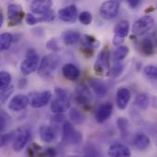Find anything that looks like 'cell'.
Masks as SVG:
<instances>
[{"label": "cell", "instance_id": "cell-1", "mask_svg": "<svg viewBox=\"0 0 157 157\" xmlns=\"http://www.w3.org/2000/svg\"><path fill=\"white\" fill-rule=\"evenodd\" d=\"M60 57L56 53H51L43 57L38 67V72L41 76H49L57 69L60 64Z\"/></svg>", "mask_w": 157, "mask_h": 157}, {"label": "cell", "instance_id": "cell-2", "mask_svg": "<svg viewBox=\"0 0 157 157\" xmlns=\"http://www.w3.org/2000/svg\"><path fill=\"white\" fill-rule=\"evenodd\" d=\"M40 57L34 49H29L27 51L26 58L20 63V71L24 75H29L35 72L39 67Z\"/></svg>", "mask_w": 157, "mask_h": 157}, {"label": "cell", "instance_id": "cell-3", "mask_svg": "<svg viewBox=\"0 0 157 157\" xmlns=\"http://www.w3.org/2000/svg\"><path fill=\"white\" fill-rule=\"evenodd\" d=\"M94 71L97 75L101 76H108L110 75L109 52L106 50L99 52L94 64Z\"/></svg>", "mask_w": 157, "mask_h": 157}, {"label": "cell", "instance_id": "cell-4", "mask_svg": "<svg viewBox=\"0 0 157 157\" xmlns=\"http://www.w3.org/2000/svg\"><path fill=\"white\" fill-rule=\"evenodd\" d=\"M30 138V130L29 127H21L16 132L13 139V150L15 152H20L28 144Z\"/></svg>", "mask_w": 157, "mask_h": 157}, {"label": "cell", "instance_id": "cell-5", "mask_svg": "<svg viewBox=\"0 0 157 157\" xmlns=\"http://www.w3.org/2000/svg\"><path fill=\"white\" fill-rule=\"evenodd\" d=\"M29 104L31 105L32 108L40 109L46 106L52 98V93L49 90L41 91V92H31L29 94Z\"/></svg>", "mask_w": 157, "mask_h": 157}, {"label": "cell", "instance_id": "cell-6", "mask_svg": "<svg viewBox=\"0 0 157 157\" xmlns=\"http://www.w3.org/2000/svg\"><path fill=\"white\" fill-rule=\"evenodd\" d=\"M155 26V19L152 16L146 15L140 17L132 26V33L135 35H143L149 31Z\"/></svg>", "mask_w": 157, "mask_h": 157}, {"label": "cell", "instance_id": "cell-7", "mask_svg": "<svg viewBox=\"0 0 157 157\" xmlns=\"http://www.w3.org/2000/svg\"><path fill=\"white\" fill-rule=\"evenodd\" d=\"M63 137L65 142L72 144H79L83 139L81 133L69 121H65L63 125Z\"/></svg>", "mask_w": 157, "mask_h": 157}, {"label": "cell", "instance_id": "cell-8", "mask_svg": "<svg viewBox=\"0 0 157 157\" xmlns=\"http://www.w3.org/2000/svg\"><path fill=\"white\" fill-rule=\"evenodd\" d=\"M25 13L22 6L18 4H10L7 7V20L8 26L18 25L24 18Z\"/></svg>", "mask_w": 157, "mask_h": 157}, {"label": "cell", "instance_id": "cell-9", "mask_svg": "<svg viewBox=\"0 0 157 157\" xmlns=\"http://www.w3.org/2000/svg\"><path fill=\"white\" fill-rule=\"evenodd\" d=\"M129 30H130V23L127 20H121L120 21L115 29H114V38H113V44L118 46H121L126 36L129 34Z\"/></svg>", "mask_w": 157, "mask_h": 157}, {"label": "cell", "instance_id": "cell-10", "mask_svg": "<svg viewBox=\"0 0 157 157\" xmlns=\"http://www.w3.org/2000/svg\"><path fill=\"white\" fill-rule=\"evenodd\" d=\"M120 11V2L118 1H107L104 2L99 9L100 16L104 19L114 18Z\"/></svg>", "mask_w": 157, "mask_h": 157}, {"label": "cell", "instance_id": "cell-11", "mask_svg": "<svg viewBox=\"0 0 157 157\" xmlns=\"http://www.w3.org/2000/svg\"><path fill=\"white\" fill-rule=\"evenodd\" d=\"M75 101L83 107H87L90 105L91 93L89 88L85 84H80L75 88Z\"/></svg>", "mask_w": 157, "mask_h": 157}, {"label": "cell", "instance_id": "cell-12", "mask_svg": "<svg viewBox=\"0 0 157 157\" xmlns=\"http://www.w3.org/2000/svg\"><path fill=\"white\" fill-rule=\"evenodd\" d=\"M58 16L61 20L67 23H74L77 18V8L75 5H70L58 11Z\"/></svg>", "mask_w": 157, "mask_h": 157}, {"label": "cell", "instance_id": "cell-13", "mask_svg": "<svg viewBox=\"0 0 157 157\" xmlns=\"http://www.w3.org/2000/svg\"><path fill=\"white\" fill-rule=\"evenodd\" d=\"M29 105V98L25 95L18 94L11 98L8 104V109L12 111H20Z\"/></svg>", "mask_w": 157, "mask_h": 157}, {"label": "cell", "instance_id": "cell-14", "mask_svg": "<svg viewBox=\"0 0 157 157\" xmlns=\"http://www.w3.org/2000/svg\"><path fill=\"white\" fill-rule=\"evenodd\" d=\"M108 154L109 157H131L132 155V152L129 147L120 143L111 144Z\"/></svg>", "mask_w": 157, "mask_h": 157}, {"label": "cell", "instance_id": "cell-15", "mask_svg": "<svg viewBox=\"0 0 157 157\" xmlns=\"http://www.w3.org/2000/svg\"><path fill=\"white\" fill-rule=\"evenodd\" d=\"M112 111H113V105L111 103L107 102L102 104L96 112V121L98 123L105 122L112 115Z\"/></svg>", "mask_w": 157, "mask_h": 157}, {"label": "cell", "instance_id": "cell-16", "mask_svg": "<svg viewBox=\"0 0 157 157\" xmlns=\"http://www.w3.org/2000/svg\"><path fill=\"white\" fill-rule=\"evenodd\" d=\"M131 100V92L127 87H120L116 94V102L120 109H125Z\"/></svg>", "mask_w": 157, "mask_h": 157}, {"label": "cell", "instance_id": "cell-17", "mask_svg": "<svg viewBox=\"0 0 157 157\" xmlns=\"http://www.w3.org/2000/svg\"><path fill=\"white\" fill-rule=\"evenodd\" d=\"M52 2L51 0H35L30 4V10L34 14L43 15L51 10Z\"/></svg>", "mask_w": 157, "mask_h": 157}, {"label": "cell", "instance_id": "cell-18", "mask_svg": "<svg viewBox=\"0 0 157 157\" xmlns=\"http://www.w3.org/2000/svg\"><path fill=\"white\" fill-rule=\"evenodd\" d=\"M40 137L42 142L50 144L57 139V132L50 126H41L40 128Z\"/></svg>", "mask_w": 157, "mask_h": 157}, {"label": "cell", "instance_id": "cell-19", "mask_svg": "<svg viewBox=\"0 0 157 157\" xmlns=\"http://www.w3.org/2000/svg\"><path fill=\"white\" fill-rule=\"evenodd\" d=\"M62 72L63 76L70 81H75L80 76V70L73 63H66L63 65Z\"/></svg>", "mask_w": 157, "mask_h": 157}, {"label": "cell", "instance_id": "cell-20", "mask_svg": "<svg viewBox=\"0 0 157 157\" xmlns=\"http://www.w3.org/2000/svg\"><path fill=\"white\" fill-rule=\"evenodd\" d=\"M89 85L98 98H103L107 95L108 87L101 80H98L97 78H91L89 80Z\"/></svg>", "mask_w": 157, "mask_h": 157}, {"label": "cell", "instance_id": "cell-21", "mask_svg": "<svg viewBox=\"0 0 157 157\" xmlns=\"http://www.w3.org/2000/svg\"><path fill=\"white\" fill-rule=\"evenodd\" d=\"M70 106H71V101H66V100H63L60 98H56L55 100L52 102L51 109L55 114H61L68 110L70 109Z\"/></svg>", "mask_w": 157, "mask_h": 157}, {"label": "cell", "instance_id": "cell-22", "mask_svg": "<svg viewBox=\"0 0 157 157\" xmlns=\"http://www.w3.org/2000/svg\"><path fill=\"white\" fill-rule=\"evenodd\" d=\"M150 144H151L150 138L146 134H144V133H137L134 136L133 144L140 151L146 150L150 146Z\"/></svg>", "mask_w": 157, "mask_h": 157}, {"label": "cell", "instance_id": "cell-23", "mask_svg": "<svg viewBox=\"0 0 157 157\" xmlns=\"http://www.w3.org/2000/svg\"><path fill=\"white\" fill-rule=\"evenodd\" d=\"M81 39V34L75 30H65L62 34V40L65 45H73Z\"/></svg>", "mask_w": 157, "mask_h": 157}, {"label": "cell", "instance_id": "cell-24", "mask_svg": "<svg viewBox=\"0 0 157 157\" xmlns=\"http://www.w3.org/2000/svg\"><path fill=\"white\" fill-rule=\"evenodd\" d=\"M129 52L130 50L127 46H123V45L118 46L112 52V55H111L112 60L114 62H121L129 54Z\"/></svg>", "mask_w": 157, "mask_h": 157}, {"label": "cell", "instance_id": "cell-25", "mask_svg": "<svg viewBox=\"0 0 157 157\" xmlns=\"http://www.w3.org/2000/svg\"><path fill=\"white\" fill-rule=\"evenodd\" d=\"M141 51L146 56H151L155 54V43L150 38L144 39L141 42Z\"/></svg>", "mask_w": 157, "mask_h": 157}, {"label": "cell", "instance_id": "cell-26", "mask_svg": "<svg viewBox=\"0 0 157 157\" xmlns=\"http://www.w3.org/2000/svg\"><path fill=\"white\" fill-rule=\"evenodd\" d=\"M81 42L83 48H87V49H92L94 50L95 48H98L99 46V41L93 36L90 35H84L81 38Z\"/></svg>", "mask_w": 157, "mask_h": 157}, {"label": "cell", "instance_id": "cell-27", "mask_svg": "<svg viewBox=\"0 0 157 157\" xmlns=\"http://www.w3.org/2000/svg\"><path fill=\"white\" fill-rule=\"evenodd\" d=\"M13 40V36L11 33L5 32L0 35V52H4L9 49Z\"/></svg>", "mask_w": 157, "mask_h": 157}, {"label": "cell", "instance_id": "cell-28", "mask_svg": "<svg viewBox=\"0 0 157 157\" xmlns=\"http://www.w3.org/2000/svg\"><path fill=\"white\" fill-rule=\"evenodd\" d=\"M135 104L141 109H147L150 105L149 97L144 93H141V94L137 95L136 99H135Z\"/></svg>", "mask_w": 157, "mask_h": 157}, {"label": "cell", "instance_id": "cell-29", "mask_svg": "<svg viewBox=\"0 0 157 157\" xmlns=\"http://www.w3.org/2000/svg\"><path fill=\"white\" fill-rule=\"evenodd\" d=\"M69 118L75 124H82L85 121L83 114L75 108H73L69 111Z\"/></svg>", "mask_w": 157, "mask_h": 157}, {"label": "cell", "instance_id": "cell-30", "mask_svg": "<svg viewBox=\"0 0 157 157\" xmlns=\"http://www.w3.org/2000/svg\"><path fill=\"white\" fill-rule=\"evenodd\" d=\"M11 81H12V76L8 72L0 71V90L9 86Z\"/></svg>", "mask_w": 157, "mask_h": 157}, {"label": "cell", "instance_id": "cell-31", "mask_svg": "<svg viewBox=\"0 0 157 157\" xmlns=\"http://www.w3.org/2000/svg\"><path fill=\"white\" fill-rule=\"evenodd\" d=\"M124 70V64L121 62H115L112 67H110V74L113 77L120 76Z\"/></svg>", "mask_w": 157, "mask_h": 157}, {"label": "cell", "instance_id": "cell-32", "mask_svg": "<svg viewBox=\"0 0 157 157\" xmlns=\"http://www.w3.org/2000/svg\"><path fill=\"white\" fill-rule=\"evenodd\" d=\"M144 75L149 78V79H152V80H155L157 77V68L155 65H153V64H150V65H147L144 70Z\"/></svg>", "mask_w": 157, "mask_h": 157}, {"label": "cell", "instance_id": "cell-33", "mask_svg": "<svg viewBox=\"0 0 157 157\" xmlns=\"http://www.w3.org/2000/svg\"><path fill=\"white\" fill-rule=\"evenodd\" d=\"M16 132H11L9 133H5L0 135V147H4L9 144V142L13 141Z\"/></svg>", "mask_w": 157, "mask_h": 157}, {"label": "cell", "instance_id": "cell-34", "mask_svg": "<svg viewBox=\"0 0 157 157\" xmlns=\"http://www.w3.org/2000/svg\"><path fill=\"white\" fill-rule=\"evenodd\" d=\"M78 19L83 25H89L92 22V15L88 11H84L80 13V15L78 16Z\"/></svg>", "mask_w": 157, "mask_h": 157}, {"label": "cell", "instance_id": "cell-35", "mask_svg": "<svg viewBox=\"0 0 157 157\" xmlns=\"http://www.w3.org/2000/svg\"><path fill=\"white\" fill-rule=\"evenodd\" d=\"M55 94L57 95L58 98H60V99L66 100V101H71V96H70L69 92L67 90H65V89L56 87L55 88Z\"/></svg>", "mask_w": 157, "mask_h": 157}, {"label": "cell", "instance_id": "cell-36", "mask_svg": "<svg viewBox=\"0 0 157 157\" xmlns=\"http://www.w3.org/2000/svg\"><path fill=\"white\" fill-rule=\"evenodd\" d=\"M13 91H14V86L11 85L9 86H7L6 88L0 90V101L5 102L9 98V96L13 93Z\"/></svg>", "mask_w": 157, "mask_h": 157}, {"label": "cell", "instance_id": "cell-37", "mask_svg": "<svg viewBox=\"0 0 157 157\" xmlns=\"http://www.w3.org/2000/svg\"><path fill=\"white\" fill-rule=\"evenodd\" d=\"M46 47L49 50L52 51V52H57V51H59L61 49L59 40L56 38H52L50 40H48V42L46 44Z\"/></svg>", "mask_w": 157, "mask_h": 157}, {"label": "cell", "instance_id": "cell-38", "mask_svg": "<svg viewBox=\"0 0 157 157\" xmlns=\"http://www.w3.org/2000/svg\"><path fill=\"white\" fill-rule=\"evenodd\" d=\"M9 116L6 112L5 111H2L0 113V134L4 132V130L6 129V124L9 121Z\"/></svg>", "mask_w": 157, "mask_h": 157}, {"label": "cell", "instance_id": "cell-39", "mask_svg": "<svg viewBox=\"0 0 157 157\" xmlns=\"http://www.w3.org/2000/svg\"><path fill=\"white\" fill-rule=\"evenodd\" d=\"M54 12L52 10H49L48 12L44 13L43 15L40 16V17H38L39 22H51L54 19Z\"/></svg>", "mask_w": 157, "mask_h": 157}, {"label": "cell", "instance_id": "cell-40", "mask_svg": "<svg viewBox=\"0 0 157 157\" xmlns=\"http://www.w3.org/2000/svg\"><path fill=\"white\" fill-rule=\"evenodd\" d=\"M117 124H118V127L119 129L122 132H125L127 130H128V127H129V122L126 119L124 118H119L118 121H117Z\"/></svg>", "mask_w": 157, "mask_h": 157}, {"label": "cell", "instance_id": "cell-41", "mask_svg": "<svg viewBox=\"0 0 157 157\" xmlns=\"http://www.w3.org/2000/svg\"><path fill=\"white\" fill-rule=\"evenodd\" d=\"M26 22L28 25H35L39 21H38V17H36L32 14H28L26 16Z\"/></svg>", "mask_w": 157, "mask_h": 157}, {"label": "cell", "instance_id": "cell-42", "mask_svg": "<svg viewBox=\"0 0 157 157\" xmlns=\"http://www.w3.org/2000/svg\"><path fill=\"white\" fill-rule=\"evenodd\" d=\"M45 155L47 157H56L57 155V151L55 148L49 147L45 150Z\"/></svg>", "mask_w": 157, "mask_h": 157}, {"label": "cell", "instance_id": "cell-43", "mask_svg": "<svg viewBox=\"0 0 157 157\" xmlns=\"http://www.w3.org/2000/svg\"><path fill=\"white\" fill-rule=\"evenodd\" d=\"M128 4L130 6H132V8H136L140 4H141V1L140 0H129L128 1Z\"/></svg>", "mask_w": 157, "mask_h": 157}, {"label": "cell", "instance_id": "cell-44", "mask_svg": "<svg viewBox=\"0 0 157 157\" xmlns=\"http://www.w3.org/2000/svg\"><path fill=\"white\" fill-rule=\"evenodd\" d=\"M3 21H4V16H3V14L0 12V28H1V26L3 25Z\"/></svg>", "mask_w": 157, "mask_h": 157}]
</instances>
